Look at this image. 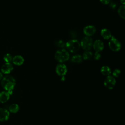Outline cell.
Returning <instances> with one entry per match:
<instances>
[{
	"label": "cell",
	"mask_w": 125,
	"mask_h": 125,
	"mask_svg": "<svg viewBox=\"0 0 125 125\" xmlns=\"http://www.w3.org/2000/svg\"><path fill=\"white\" fill-rule=\"evenodd\" d=\"M118 13L120 17L123 19H125V7L124 5H121L118 9Z\"/></svg>",
	"instance_id": "obj_18"
},
{
	"label": "cell",
	"mask_w": 125,
	"mask_h": 125,
	"mask_svg": "<svg viewBox=\"0 0 125 125\" xmlns=\"http://www.w3.org/2000/svg\"><path fill=\"white\" fill-rule=\"evenodd\" d=\"M54 57L57 62L60 63H63L69 60V54L65 49H61L56 52Z\"/></svg>",
	"instance_id": "obj_2"
},
{
	"label": "cell",
	"mask_w": 125,
	"mask_h": 125,
	"mask_svg": "<svg viewBox=\"0 0 125 125\" xmlns=\"http://www.w3.org/2000/svg\"><path fill=\"white\" fill-rule=\"evenodd\" d=\"M121 73V70L120 69L118 68H116L114 70V71L112 72V76L115 77H118Z\"/></svg>",
	"instance_id": "obj_22"
},
{
	"label": "cell",
	"mask_w": 125,
	"mask_h": 125,
	"mask_svg": "<svg viewBox=\"0 0 125 125\" xmlns=\"http://www.w3.org/2000/svg\"><path fill=\"white\" fill-rule=\"evenodd\" d=\"M125 0H120V2L121 3L123 4V5L125 4Z\"/></svg>",
	"instance_id": "obj_29"
},
{
	"label": "cell",
	"mask_w": 125,
	"mask_h": 125,
	"mask_svg": "<svg viewBox=\"0 0 125 125\" xmlns=\"http://www.w3.org/2000/svg\"><path fill=\"white\" fill-rule=\"evenodd\" d=\"M93 42L92 39L89 37H85L82 39L80 42V46L84 50H89L92 47Z\"/></svg>",
	"instance_id": "obj_5"
},
{
	"label": "cell",
	"mask_w": 125,
	"mask_h": 125,
	"mask_svg": "<svg viewBox=\"0 0 125 125\" xmlns=\"http://www.w3.org/2000/svg\"><path fill=\"white\" fill-rule=\"evenodd\" d=\"M24 58L21 55H16L14 56L12 59L13 63L18 66L21 65L24 63Z\"/></svg>",
	"instance_id": "obj_12"
},
{
	"label": "cell",
	"mask_w": 125,
	"mask_h": 125,
	"mask_svg": "<svg viewBox=\"0 0 125 125\" xmlns=\"http://www.w3.org/2000/svg\"><path fill=\"white\" fill-rule=\"evenodd\" d=\"M101 35L105 40L110 39L112 36L110 31L107 28H103L101 30Z\"/></svg>",
	"instance_id": "obj_14"
},
{
	"label": "cell",
	"mask_w": 125,
	"mask_h": 125,
	"mask_svg": "<svg viewBox=\"0 0 125 125\" xmlns=\"http://www.w3.org/2000/svg\"><path fill=\"white\" fill-rule=\"evenodd\" d=\"M101 58V55L100 52H96L94 55V59L95 60H99Z\"/></svg>",
	"instance_id": "obj_23"
},
{
	"label": "cell",
	"mask_w": 125,
	"mask_h": 125,
	"mask_svg": "<svg viewBox=\"0 0 125 125\" xmlns=\"http://www.w3.org/2000/svg\"><path fill=\"white\" fill-rule=\"evenodd\" d=\"M111 0H100V1L103 4L107 5L108 4Z\"/></svg>",
	"instance_id": "obj_26"
},
{
	"label": "cell",
	"mask_w": 125,
	"mask_h": 125,
	"mask_svg": "<svg viewBox=\"0 0 125 125\" xmlns=\"http://www.w3.org/2000/svg\"><path fill=\"white\" fill-rule=\"evenodd\" d=\"M67 72L66 66L62 63L58 64L56 67V72L58 76H65Z\"/></svg>",
	"instance_id": "obj_7"
},
{
	"label": "cell",
	"mask_w": 125,
	"mask_h": 125,
	"mask_svg": "<svg viewBox=\"0 0 125 125\" xmlns=\"http://www.w3.org/2000/svg\"><path fill=\"white\" fill-rule=\"evenodd\" d=\"M13 69V66L11 62H5L1 66V72L5 74H8Z\"/></svg>",
	"instance_id": "obj_10"
},
{
	"label": "cell",
	"mask_w": 125,
	"mask_h": 125,
	"mask_svg": "<svg viewBox=\"0 0 125 125\" xmlns=\"http://www.w3.org/2000/svg\"><path fill=\"white\" fill-rule=\"evenodd\" d=\"M10 95L6 91H2L0 92V103H6L10 98Z\"/></svg>",
	"instance_id": "obj_13"
},
{
	"label": "cell",
	"mask_w": 125,
	"mask_h": 125,
	"mask_svg": "<svg viewBox=\"0 0 125 125\" xmlns=\"http://www.w3.org/2000/svg\"><path fill=\"white\" fill-rule=\"evenodd\" d=\"M101 73L104 76H108L110 75L111 73V70L109 67L108 66H103L100 69Z\"/></svg>",
	"instance_id": "obj_15"
},
{
	"label": "cell",
	"mask_w": 125,
	"mask_h": 125,
	"mask_svg": "<svg viewBox=\"0 0 125 125\" xmlns=\"http://www.w3.org/2000/svg\"><path fill=\"white\" fill-rule=\"evenodd\" d=\"M55 44L60 48H63L64 46H65V43L62 40H59L56 41Z\"/></svg>",
	"instance_id": "obj_21"
},
{
	"label": "cell",
	"mask_w": 125,
	"mask_h": 125,
	"mask_svg": "<svg viewBox=\"0 0 125 125\" xmlns=\"http://www.w3.org/2000/svg\"><path fill=\"white\" fill-rule=\"evenodd\" d=\"M109 48L113 51H118L121 48L120 42L114 36H111L108 42Z\"/></svg>",
	"instance_id": "obj_4"
},
{
	"label": "cell",
	"mask_w": 125,
	"mask_h": 125,
	"mask_svg": "<svg viewBox=\"0 0 125 125\" xmlns=\"http://www.w3.org/2000/svg\"><path fill=\"white\" fill-rule=\"evenodd\" d=\"M1 85L5 91H7L11 95L13 93V90L16 85V80L12 76L6 75L1 80Z\"/></svg>",
	"instance_id": "obj_1"
},
{
	"label": "cell",
	"mask_w": 125,
	"mask_h": 125,
	"mask_svg": "<svg viewBox=\"0 0 125 125\" xmlns=\"http://www.w3.org/2000/svg\"><path fill=\"white\" fill-rule=\"evenodd\" d=\"M92 53L91 52L89 51V50H87V51H85L83 54V59L85 60H89L92 57Z\"/></svg>",
	"instance_id": "obj_19"
},
{
	"label": "cell",
	"mask_w": 125,
	"mask_h": 125,
	"mask_svg": "<svg viewBox=\"0 0 125 125\" xmlns=\"http://www.w3.org/2000/svg\"><path fill=\"white\" fill-rule=\"evenodd\" d=\"M12 56L10 54L7 53L3 57V60L6 62H10L12 61Z\"/></svg>",
	"instance_id": "obj_20"
},
{
	"label": "cell",
	"mask_w": 125,
	"mask_h": 125,
	"mask_svg": "<svg viewBox=\"0 0 125 125\" xmlns=\"http://www.w3.org/2000/svg\"><path fill=\"white\" fill-rule=\"evenodd\" d=\"M96 31L95 27L93 25H89L85 26L83 29V32L87 37H90L93 35Z\"/></svg>",
	"instance_id": "obj_8"
},
{
	"label": "cell",
	"mask_w": 125,
	"mask_h": 125,
	"mask_svg": "<svg viewBox=\"0 0 125 125\" xmlns=\"http://www.w3.org/2000/svg\"><path fill=\"white\" fill-rule=\"evenodd\" d=\"M19 110V105L17 104H12L9 107V111L11 113H16Z\"/></svg>",
	"instance_id": "obj_17"
},
{
	"label": "cell",
	"mask_w": 125,
	"mask_h": 125,
	"mask_svg": "<svg viewBox=\"0 0 125 125\" xmlns=\"http://www.w3.org/2000/svg\"><path fill=\"white\" fill-rule=\"evenodd\" d=\"M109 4L110 7L112 9H114L116 8V3L115 2H113V1H112L111 0V1L110 2V3H109Z\"/></svg>",
	"instance_id": "obj_24"
},
{
	"label": "cell",
	"mask_w": 125,
	"mask_h": 125,
	"mask_svg": "<svg viewBox=\"0 0 125 125\" xmlns=\"http://www.w3.org/2000/svg\"><path fill=\"white\" fill-rule=\"evenodd\" d=\"M65 46L68 50L71 53H75L77 52L80 48V43L75 39L68 41L65 43Z\"/></svg>",
	"instance_id": "obj_3"
},
{
	"label": "cell",
	"mask_w": 125,
	"mask_h": 125,
	"mask_svg": "<svg viewBox=\"0 0 125 125\" xmlns=\"http://www.w3.org/2000/svg\"><path fill=\"white\" fill-rule=\"evenodd\" d=\"M92 47L96 52H100L104 49V43L100 40H96L93 43Z\"/></svg>",
	"instance_id": "obj_9"
},
{
	"label": "cell",
	"mask_w": 125,
	"mask_h": 125,
	"mask_svg": "<svg viewBox=\"0 0 125 125\" xmlns=\"http://www.w3.org/2000/svg\"><path fill=\"white\" fill-rule=\"evenodd\" d=\"M9 111L4 108H0V121H7L9 117Z\"/></svg>",
	"instance_id": "obj_11"
},
{
	"label": "cell",
	"mask_w": 125,
	"mask_h": 125,
	"mask_svg": "<svg viewBox=\"0 0 125 125\" xmlns=\"http://www.w3.org/2000/svg\"><path fill=\"white\" fill-rule=\"evenodd\" d=\"M3 74H2V73L1 72H0V81H1L2 80V79L3 78Z\"/></svg>",
	"instance_id": "obj_27"
},
{
	"label": "cell",
	"mask_w": 125,
	"mask_h": 125,
	"mask_svg": "<svg viewBox=\"0 0 125 125\" xmlns=\"http://www.w3.org/2000/svg\"><path fill=\"white\" fill-rule=\"evenodd\" d=\"M116 80L114 77L112 76H106V78L105 79L104 84V86L108 89H113L115 84H116Z\"/></svg>",
	"instance_id": "obj_6"
},
{
	"label": "cell",
	"mask_w": 125,
	"mask_h": 125,
	"mask_svg": "<svg viewBox=\"0 0 125 125\" xmlns=\"http://www.w3.org/2000/svg\"><path fill=\"white\" fill-rule=\"evenodd\" d=\"M70 34L71 36L72 37V38H73L74 39L77 36V33L75 31H71L70 33Z\"/></svg>",
	"instance_id": "obj_25"
},
{
	"label": "cell",
	"mask_w": 125,
	"mask_h": 125,
	"mask_svg": "<svg viewBox=\"0 0 125 125\" xmlns=\"http://www.w3.org/2000/svg\"><path fill=\"white\" fill-rule=\"evenodd\" d=\"M65 76H62V77H61V81H65Z\"/></svg>",
	"instance_id": "obj_28"
},
{
	"label": "cell",
	"mask_w": 125,
	"mask_h": 125,
	"mask_svg": "<svg viewBox=\"0 0 125 125\" xmlns=\"http://www.w3.org/2000/svg\"><path fill=\"white\" fill-rule=\"evenodd\" d=\"M71 61L73 63H80L83 61L82 57L80 55H75L71 57Z\"/></svg>",
	"instance_id": "obj_16"
}]
</instances>
